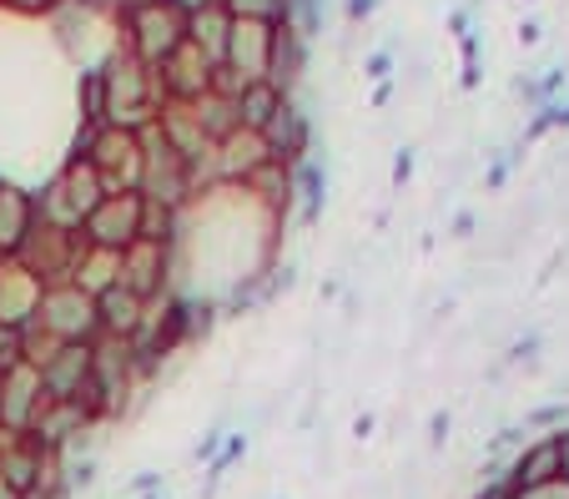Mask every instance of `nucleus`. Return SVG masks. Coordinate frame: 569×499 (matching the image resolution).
<instances>
[{
	"instance_id": "20",
	"label": "nucleus",
	"mask_w": 569,
	"mask_h": 499,
	"mask_svg": "<svg viewBox=\"0 0 569 499\" xmlns=\"http://www.w3.org/2000/svg\"><path fill=\"white\" fill-rule=\"evenodd\" d=\"M16 359H21V333L0 323V369H6V363H16Z\"/></svg>"
},
{
	"instance_id": "23",
	"label": "nucleus",
	"mask_w": 569,
	"mask_h": 499,
	"mask_svg": "<svg viewBox=\"0 0 569 499\" xmlns=\"http://www.w3.org/2000/svg\"><path fill=\"white\" fill-rule=\"evenodd\" d=\"M182 16H197V11H207V6H222V0H172Z\"/></svg>"
},
{
	"instance_id": "4",
	"label": "nucleus",
	"mask_w": 569,
	"mask_h": 499,
	"mask_svg": "<svg viewBox=\"0 0 569 499\" xmlns=\"http://www.w3.org/2000/svg\"><path fill=\"white\" fill-rule=\"evenodd\" d=\"M81 162L97 167L107 192H137L141 187V131L97 127L87 141V152H81Z\"/></svg>"
},
{
	"instance_id": "18",
	"label": "nucleus",
	"mask_w": 569,
	"mask_h": 499,
	"mask_svg": "<svg viewBox=\"0 0 569 499\" xmlns=\"http://www.w3.org/2000/svg\"><path fill=\"white\" fill-rule=\"evenodd\" d=\"M227 26H232V16L222 11V6H207V11L187 16V41L197 46L202 56H212L217 66H222V46H227Z\"/></svg>"
},
{
	"instance_id": "3",
	"label": "nucleus",
	"mask_w": 569,
	"mask_h": 499,
	"mask_svg": "<svg viewBox=\"0 0 569 499\" xmlns=\"http://www.w3.org/2000/svg\"><path fill=\"white\" fill-rule=\"evenodd\" d=\"M127 21V51L147 66H161L177 46L187 41V16L172 0H147V6H121Z\"/></svg>"
},
{
	"instance_id": "7",
	"label": "nucleus",
	"mask_w": 569,
	"mask_h": 499,
	"mask_svg": "<svg viewBox=\"0 0 569 499\" xmlns=\"http://www.w3.org/2000/svg\"><path fill=\"white\" fill-rule=\"evenodd\" d=\"M97 419H101V409L91 399H46L26 439H36L46 455H61V449H71Z\"/></svg>"
},
{
	"instance_id": "8",
	"label": "nucleus",
	"mask_w": 569,
	"mask_h": 499,
	"mask_svg": "<svg viewBox=\"0 0 569 499\" xmlns=\"http://www.w3.org/2000/svg\"><path fill=\"white\" fill-rule=\"evenodd\" d=\"M36 369H41L46 399H91L97 403V389H91V343H56Z\"/></svg>"
},
{
	"instance_id": "11",
	"label": "nucleus",
	"mask_w": 569,
	"mask_h": 499,
	"mask_svg": "<svg viewBox=\"0 0 569 499\" xmlns=\"http://www.w3.org/2000/svg\"><path fill=\"white\" fill-rule=\"evenodd\" d=\"M262 167H272V152H268V141H262V131L237 127V131H227V137L212 147V172L222 177V182H242V187H248Z\"/></svg>"
},
{
	"instance_id": "13",
	"label": "nucleus",
	"mask_w": 569,
	"mask_h": 499,
	"mask_svg": "<svg viewBox=\"0 0 569 499\" xmlns=\"http://www.w3.org/2000/svg\"><path fill=\"white\" fill-rule=\"evenodd\" d=\"M36 228V192L0 187V258H16Z\"/></svg>"
},
{
	"instance_id": "22",
	"label": "nucleus",
	"mask_w": 569,
	"mask_h": 499,
	"mask_svg": "<svg viewBox=\"0 0 569 499\" xmlns=\"http://www.w3.org/2000/svg\"><path fill=\"white\" fill-rule=\"evenodd\" d=\"M429 439H433V445H443V439H449V413H433V419H429Z\"/></svg>"
},
{
	"instance_id": "17",
	"label": "nucleus",
	"mask_w": 569,
	"mask_h": 499,
	"mask_svg": "<svg viewBox=\"0 0 569 499\" xmlns=\"http://www.w3.org/2000/svg\"><path fill=\"white\" fill-rule=\"evenodd\" d=\"M282 101H288V97H282L272 81H252V87H242V91H237V127L262 131L282 111Z\"/></svg>"
},
{
	"instance_id": "9",
	"label": "nucleus",
	"mask_w": 569,
	"mask_h": 499,
	"mask_svg": "<svg viewBox=\"0 0 569 499\" xmlns=\"http://www.w3.org/2000/svg\"><path fill=\"white\" fill-rule=\"evenodd\" d=\"M172 272H177V248H167V242L137 238L121 252V288H131L137 298L167 293V288H172Z\"/></svg>"
},
{
	"instance_id": "24",
	"label": "nucleus",
	"mask_w": 569,
	"mask_h": 499,
	"mask_svg": "<svg viewBox=\"0 0 569 499\" xmlns=\"http://www.w3.org/2000/svg\"><path fill=\"white\" fill-rule=\"evenodd\" d=\"M559 439V479L569 485V435H555Z\"/></svg>"
},
{
	"instance_id": "14",
	"label": "nucleus",
	"mask_w": 569,
	"mask_h": 499,
	"mask_svg": "<svg viewBox=\"0 0 569 499\" xmlns=\"http://www.w3.org/2000/svg\"><path fill=\"white\" fill-rule=\"evenodd\" d=\"M141 313H147V298H137L131 288H107V293L97 298V318H101V333L111 338H137L141 328Z\"/></svg>"
},
{
	"instance_id": "15",
	"label": "nucleus",
	"mask_w": 569,
	"mask_h": 499,
	"mask_svg": "<svg viewBox=\"0 0 569 499\" xmlns=\"http://www.w3.org/2000/svg\"><path fill=\"white\" fill-rule=\"evenodd\" d=\"M539 485H565L559 479V439L529 445L509 469V489H539Z\"/></svg>"
},
{
	"instance_id": "25",
	"label": "nucleus",
	"mask_w": 569,
	"mask_h": 499,
	"mask_svg": "<svg viewBox=\"0 0 569 499\" xmlns=\"http://www.w3.org/2000/svg\"><path fill=\"white\" fill-rule=\"evenodd\" d=\"M0 499H21V495H16V489L6 485V479H0Z\"/></svg>"
},
{
	"instance_id": "21",
	"label": "nucleus",
	"mask_w": 569,
	"mask_h": 499,
	"mask_svg": "<svg viewBox=\"0 0 569 499\" xmlns=\"http://www.w3.org/2000/svg\"><path fill=\"white\" fill-rule=\"evenodd\" d=\"M509 499H569V485H539V489H509Z\"/></svg>"
},
{
	"instance_id": "6",
	"label": "nucleus",
	"mask_w": 569,
	"mask_h": 499,
	"mask_svg": "<svg viewBox=\"0 0 569 499\" xmlns=\"http://www.w3.org/2000/svg\"><path fill=\"white\" fill-rule=\"evenodd\" d=\"M41 403H46V383L36 363L16 359L0 369V435H31Z\"/></svg>"
},
{
	"instance_id": "1",
	"label": "nucleus",
	"mask_w": 569,
	"mask_h": 499,
	"mask_svg": "<svg viewBox=\"0 0 569 499\" xmlns=\"http://www.w3.org/2000/svg\"><path fill=\"white\" fill-rule=\"evenodd\" d=\"M101 81V107H107V127H121V131H141L157 121L161 111V81H157V66L137 61V56L121 46L107 66L97 71Z\"/></svg>"
},
{
	"instance_id": "5",
	"label": "nucleus",
	"mask_w": 569,
	"mask_h": 499,
	"mask_svg": "<svg viewBox=\"0 0 569 499\" xmlns=\"http://www.w3.org/2000/svg\"><path fill=\"white\" fill-rule=\"evenodd\" d=\"M141 238V192H107L87 222H81V242L107 252H127Z\"/></svg>"
},
{
	"instance_id": "10",
	"label": "nucleus",
	"mask_w": 569,
	"mask_h": 499,
	"mask_svg": "<svg viewBox=\"0 0 569 499\" xmlns=\"http://www.w3.org/2000/svg\"><path fill=\"white\" fill-rule=\"evenodd\" d=\"M157 81H161V97L167 101H197L212 91L217 81V61L212 56H202L192 41H182L167 61L157 66Z\"/></svg>"
},
{
	"instance_id": "2",
	"label": "nucleus",
	"mask_w": 569,
	"mask_h": 499,
	"mask_svg": "<svg viewBox=\"0 0 569 499\" xmlns=\"http://www.w3.org/2000/svg\"><path fill=\"white\" fill-rule=\"evenodd\" d=\"M36 333H46L51 343H91L101 333L97 318V298L87 288H76L71 278L66 282H46L41 288V308H36Z\"/></svg>"
},
{
	"instance_id": "16",
	"label": "nucleus",
	"mask_w": 569,
	"mask_h": 499,
	"mask_svg": "<svg viewBox=\"0 0 569 499\" xmlns=\"http://www.w3.org/2000/svg\"><path fill=\"white\" fill-rule=\"evenodd\" d=\"M71 282H76V288H87L91 298H101L107 288H117V282H121V252L87 248V242H81V252H76V268H71Z\"/></svg>"
},
{
	"instance_id": "19",
	"label": "nucleus",
	"mask_w": 569,
	"mask_h": 499,
	"mask_svg": "<svg viewBox=\"0 0 569 499\" xmlns=\"http://www.w3.org/2000/svg\"><path fill=\"white\" fill-rule=\"evenodd\" d=\"M222 11L232 21H268V26H282L288 16V0H222Z\"/></svg>"
},
{
	"instance_id": "12",
	"label": "nucleus",
	"mask_w": 569,
	"mask_h": 499,
	"mask_svg": "<svg viewBox=\"0 0 569 499\" xmlns=\"http://www.w3.org/2000/svg\"><path fill=\"white\" fill-rule=\"evenodd\" d=\"M41 288L46 282L36 272H26L16 258H0V323L6 328H31L36 308H41Z\"/></svg>"
}]
</instances>
